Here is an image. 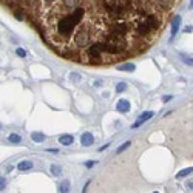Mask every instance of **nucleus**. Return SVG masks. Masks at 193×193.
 I'll return each mask as SVG.
<instances>
[{"mask_svg": "<svg viewBox=\"0 0 193 193\" xmlns=\"http://www.w3.org/2000/svg\"><path fill=\"white\" fill-rule=\"evenodd\" d=\"M2 3L26 16L59 56L86 65H110L153 45L175 2L5 0Z\"/></svg>", "mask_w": 193, "mask_h": 193, "instance_id": "obj_1", "label": "nucleus"}, {"mask_svg": "<svg viewBox=\"0 0 193 193\" xmlns=\"http://www.w3.org/2000/svg\"><path fill=\"white\" fill-rule=\"evenodd\" d=\"M153 115H155L153 111H144V113H142V115L136 119V122L131 125V128H139L144 122H147L148 119H151V118H153Z\"/></svg>", "mask_w": 193, "mask_h": 193, "instance_id": "obj_2", "label": "nucleus"}, {"mask_svg": "<svg viewBox=\"0 0 193 193\" xmlns=\"http://www.w3.org/2000/svg\"><path fill=\"white\" fill-rule=\"evenodd\" d=\"M116 110H118L119 113H127V111H130V102H128L127 99H121V101L116 104Z\"/></svg>", "mask_w": 193, "mask_h": 193, "instance_id": "obj_3", "label": "nucleus"}, {"mask_svg": "<svg viewBox=\"0 0 193 193\" xmlns=\"http://www.w3.org/2000/svg\"><path fill=\"white\" fill-rule=\"evenodd\" d=\"M179 26H181V16H175L173 17V22H171V37L179 31Z\"/></svg>", "mask_w": 193, "mask_h": 193, "instance_id": "obj_4", "label": "nucleus"}, {"mask_svg": "<svg viewBox=\"0 0 193 193\" xmlns=\"http://www.w3.org/2000/svg\"><path fill=\"white\" fill-rule=\"evenodd\" d=\"M93 142H94V139H93V135H91V133H83V135H82L80 144H82L83 147H90Z\"/></svg>", "mask_w": 193, "mask_h": 193, "instance_id": "obj_5", "label": "nucleus"}, {"mask_svg": "<svg viewBox=\"0 0 193 193\" xmlns=\"http://www.w3.org/2000/svg\"><path fill=\"white\" fill-rule=\"evenodd\" d=\"M59 142H60L62 145H71V144L74 142V138H73L71 135H62V136L59 138Z\"/></svg>", "mask_w": 193, "mask_h": 193, "instance_id": "obj_6", "label": "nucleus"}, {"mask_svg": "<svg viewBox=\"0 0 193 193\" xmlns=\"http://www.w3.org/2000/svg\"><path fill=\"white\" fill-rule=\"evenodd\" d=\"M17 168L20 170V171H25V170H31L33 168V162L31 161H20L19 164H17Z\"/></svg>", "mask_w": 193, "mask_h": 193, "instance_id": "obj_7", "label": "nucleus"}, {"mask_svg": "<svg viewBox=\"0 0 193 193\" xmlns=\"http://www.w3.org/2000/svg\"><path fill=\"white\" fill-rule=\"evenodd\" d=\"M118 70L119 71H130V73H133L136 70V66L133 63H125V65H118Z\"/></svg>", "mask_w": 193, "mask_h": 193, "instance_id": "obj_8", "label": "nucleus"}, {"mask_svg": "<svg viewBox=\"0 0 193 193\" xmlns=\"http://www.w3.org/2000/svg\"><path fill=\"white\" fill-rule=\"evenodd\" d=\"M190 173H193V167H190V168H184V170H181V171H178V175H176V178H178V179H182V178H185V176H188Z\"/></svg>", "mask_w": 193, "mask_h": 193, "instance_id": "obj_9", "label": "nucleus"}, {"mask_svg": "<svg viewBox=\"0 0 193 193\" xmlns=\"http://www.w3.org/2000/svg\"><path fill=\"white\" fill-rule=\"evenodd\" d=\"M31 139H33L34 142H42V141H45V135H43V133H39V131H34V133L31 135Z\"/></svg>", "mask_w": 193, "mask_h": 193, "instance_id": "obj_10", "label": "nucleus"}, {"mask_svg": "<svg viewBox=\"0 0 193 193\" xmlns=\"http://www.w3.org/2000/svg\"><path fill=\"white\" fill-rule=\"evenodd\" d=\"M70 181L68 179H65V181H62L60 182V193H70Z\"/></svg>", "mask_w": 193, "mask_h": 193, "instance_id": "obj_11", "label": "nucleus"}, {"mask_svg": "<svg viewBox=\"0 0 193 193\" xmlns=\"http://www.w3.org/2000/svg\"><path fill=\"white\" fill-rule=\"evenodd\" d=\"M50 170H51L53 176H60V175H62V167H60V165H57V164H53Z\"/></svg>", "mask_w": 193, "mask_h": 193, "instance_id": "obj_12", "label": "nucleus"}, {"mask_svg": "<svg viewBox=\"0 0 193 193\" xmlns=\"http://www.w3.org/2000/svg\"><path fill=\"white\" fill-rule=\"evenodd\" d=\"M179 57L182 59V62H184L185 65H188V66H193V59H191V57L185 56L184 53H179Z\"/></svg>", "mask_w": 193, "mask_h": 193, "instance_id": "obj_13", "label": "nucleus"}, {"mask_svg": "<svg viewBox=\"0 0 193 193\" xmlns=\"http://www.w3.org/2000/svg\"><path fill=\"white\" fill-rule=\"evenodd\" d=\"M20 141H22L20 135H16V133L10 135V142H13V144H20Z\"/></svg>", "mask_w": 193, "mask_h": 193, "instance_id": "obj_14", "label": "nucleus"}, {"mask_svg": "<svg viewBox=\"0 0 193 193\" xmlns=\"http://www.w3.org/2000/svg\"><path fill=\"white\" fill-rule=\"evenodd\" d=\"M130 145H131V142H130V141H127V142H124L122 145H119V147H118V150H116V153H122V151H124V150H127V148H128Z\"/></svg>", "mask_w": 193, "mask_h": 193, "instance_id": "obj_15", "label": "nucleus"}, {"mask_svg": "<svg viewBox=\"0 0 193 193\" xmlns=\"http://www.w3.org/2000/svg\"><path fill=\"white\" fill-rule=\"evenodd\" d=\"M125 90H127V83H125V82H119V83L116 85V91L122 93V91H125Z\"/></svg>", "mask_w": 193, "mask_h": 193, "instance_id": "obj_16", "label": "nucleus"}, {"mask_svg": "<svg viewBox=\"0 0 193 193\" xmlns=\"http://www.w3.org/2000/svg\"><path fill=\"white\" fill-rule=\"evenodd\" d=\"M70 77H71V82H74V83L80 80V74H77V73H71Z\"/></svg>", "mask_w": 193, "mask_h": 193, "instance_id": "obj_17", "label": "nucleus"}, {"mask_svg": "<svg viewBox=\"0 0 193 193\" xmlns=\"http://www.w3.org/2000/svg\"><path fill=\"white\" fill-rule=\"evenodd\" d=\"M16 53H17V56H19V57H25V56H26V51H25L23 48H17V50H16Z\"/></svg>", "mask_w": 193, "mask_h": 193, "instance_id": "obj_18", "label": "nucleus"}, {"mask_svg": "<svg viewBox=\"0 0 193 193\" xmlns=\"http://www.w3.org/2000/svg\"><path fill=\"white\" fill-rule=\"evenodd\" d=\"M96 164H98V162H96V161H88L85 165H86V168H91V167H94Z\"/></svg>", "mask_w": 193, "mask_h": 193, "instance_id": "obj_19", "label": "nucleus"}, {"mask_svg": "<svg viewBox=\"0 0 193 193\" xmlns=\"http://www.w3.org/2000/svg\"><path fill=\"white\" fill-rule=\"evenodd\" d=\"M173 98V96H164V98H162V102H167V101H170Z\"/></svg>", "mask_w": 193, "mask_h": 193, "instance_id": "obj_20", "label": "nucleus"}, {"mask_svg": "<svg viewBox=\"0 0 193 193\" xmlns=\"http://www.w3.org/2000/svg\"><path fill=\"white\" fill-rule=\"evenodd\" d=\"M46 151H50V153H54V155H56V153H59V150H57V148H48Z\"/></svg>", "mask_w": 193, "mask_h": 193, "instance_id": "obj_21", "label": "nucleus"}, {"mask_svg": "<svg viewBox=\"0 0 193 193\" xmlns=\"http://www.w3.org/2000/svg\"><path fill=\"white\" fill-rule=\"evenodd\" d=\"M184 31H185V33H191V31H193V26H187Z\"/></svg>", "mask_w": 193, "mask_h": 193, "instance_id": "obj_22", "label": "nucleus"}, {"mask_svg": "<svg viewBox=\"0 0 193 193\" xmlns=\"http://www.w3.org/2000/svg\"><path fill=\"white\" fill-rule=\"evenodd\" d=\"M88 185H90V181H86V182H85V187H83V193H86V188H88Z\"/></svg>", "mask_w": 193, "mask_h": 193, "instance_id": "obj_23", "label": "nucleus"}, {"mask_svg": "<svg viewBox=\"0 0 193 193\" xmlns=\"http://www.w3.org/2000/svg\"><path fill=\"white\" fill-rule=\"evenodd\" d=\"M101 85H102L101 80H96V82H94V86H101Z\"/></svg>", "mask_w": 193, "mask_h": 193, "instance_id": "obj_24", "label": "nucleus"}, {"mask_svg": "<svg viewBox=\"0 0 193 193\" xmlns=\"http://www.w3.org/2000/svg\"><path fill=\"white\" fill-rule=\"evenodd\" d=\"M0 187H2V188L5 187V179H3V178H2V181H0Z\"/></svg>", "mask_w": 193, "mask_h": 193, "instance_id": "obj_25", "label": "nucleus"}, {"mask_svg": "<svg viewBox=\"0 0 193 193\" xmlns=\"http://www.w3.org/2000/svg\"><path fill=\"white\" fill-rule=\"evenodd\" d=\"M188 6H190V8H193V2H190V3H188Z\"/></svg>", "mask_w": 193, "mask_h": 193, "instance_id": "obj_26", "label": "nucleus"}, {"mask_svg": "<svg viewBox=\"0 0 193 193\" xmlns=\"http://www.w3.org/2000/svg\"><path fill=\"white\" fill-rule=\"evenodd\" d=\"M153 193H159V191H153Z\"/></svg>", "mask_w": 193, "mask_h": 193, "instance_id": "obj_27", "label": "nucleus"}]
</instances>
